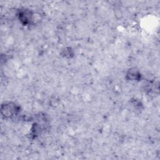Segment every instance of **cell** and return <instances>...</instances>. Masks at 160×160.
I'll use <instances>...</instances> for the list:
<instances>
[{
  "label": "cell",
  "mask_w": 160,
  "mask_h": 160,
  "mask_svg": "<svg viewBox=\"0 0 160 160\" xmlns=\"http://www.w3.org/2000/svg\"><path fill=\"white\" fill-rule=\"evenodd\" d=\"M32 14L29 11H22L19 14V20L24 24H28L32 21Z\"/></svg>",
  "instance_id": "obj_2"
},
{
  "label": "cell",
  "mask_w": 160,
  "mask_h": 160,
  "mask_svg": "<svg viewBox=\"0 0 160 160\" xmlns=\"http://www.w3.org/2000/svg\"><path fill=\"white\" fill-rule=\"evenodd\" d=\"M127 76H129V78L131 80H138L141 78V74L136 70H131L127 74Z\"/></svg>",
  "instance_id": "obj_3"
},
{
  "label": "cell",
  "mask_w": 160,
  "mask_h": 160,
  "mask_svg": "<svg viewBox=\"0 0 160 160\" xmlns=\"http://www.w3.org/2000/svg\"><path fill=\"white\" fill-rule=\"evenodd\" d=\"M18 111V108L16 104H6L1 106V113L6 117H11L16 114Z\"/></svg>",
  "instance_id": "obj_1"
}]
</instances>
